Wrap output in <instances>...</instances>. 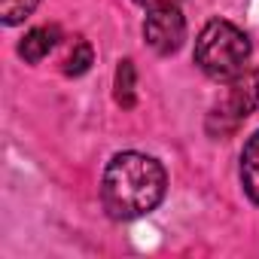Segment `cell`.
Listing matches in <instances>:
<instances>
[{
  "mask_svg": "<svg viewBox=\"0 0 259 259\" xmlns=\"http://www.w3.org/2000/svg\"><path fill=\"white\" fill-rule=\"evenodd\" d=\"M168 192L165 165L147 153H116L101 180V204L113 220H138L153 213Z\"/></svg>",
  "mask_w": 259,
  "mask_h": 259,
  "instance_id": "1",
  "label": "cell"
},
{
  "mask_svg": "<svg viewBox=\"0 0 259 259\" xmlns=\"http://www.w3.org/2000/svg\"><path fill=\"white\" fill-rule=\"evenodd\" d=\"M247 61H250V37L238 25L226 19H210L201 28L195 40V64L204 76L229 82L247 70Z\"/></svg>",
  "mask_w": 259,
  "mask_h": 259,
  "instance_id": "2",
  "label": "cell"
},
{
  "mask_svg": "<svg viewBox=\"0 0 259 259\" xmlns=\"http://www.w3.org/2000/svg\"><path fill=\"white\" fill-rule=\"evenodd\" d=\"M256 110H259V70L247 67L244 73H238L235 79L226 82L223 98L213 104V110L207 116V132L213 138H226Z\"/></svg>",
  "mask_w": 259,
  "mask_h": 259,
  "instance_id": "3",
  "label": "cell"
},
{
  "mask_svg": "<svg viewBox=\"0 0 259 259\" xmlns=\"http://www.w3.org/2000/svg\"><path fill=\"white\" fill-rule=\"evenodd\" d=\"M144 40L156 55H174L186 40V19L177 4L153 7L144 19Z\"/></svg>",
  "mask_w": 259,
  "mask_h": 259,
  "instance_id": "4",
  "label": "cell"
},
{
  "mask_svg": "<svg viewBox=\"0 0 259 259\" xmlns=\"http://www.w3.org/2000/svg\"><path fill=\"white\" fill-rule=\"evenodd\" d=\"M61 40V28L58 25H40V28H31L22 43H19V55L28 61V64H40Z\"/></svg>",
  "mask_w": 259,
  "mask_h": 259,
  "instance_id": "5",
  "label": "cell"
},
{
  "mask_svg": "<svg viewBox=\"0 0 259 259\" xmlns=\"http://www.w3.org/2000/svg\"><path fill=\"white\" fill-rule=\"evenodd\" d=\"M241 186L253 204H259V132H253L241 150Z\"/></svg>",
  "mask_w": 259,
  "mask_h": 259,
  "instance_id": "6",
  "label": "cell"
},
{
  "mask_svg": "<svg viewBox=\"0 0 259 259\" xmlns=\"http://www.w3.org/2000/svg\"><path fill=\"white\" fill-rule=\"evenodd\" d=\"M113 89H116V104L119 107H125V110L135 107V101H138V70H135V61L132 58H122L119 61Z\"/></svg>",
  "mask_w": 259,
  "mask_h": 259,
  "instance_id": "7",
  "label": "cell"
},
{
  "mask_svg": "<svg viewBox=\"0 0 259 259\" xmlns=\"http://www.w3.org/2000/svg\"><path fill=\"white\" fill-rule=\"evenodd\" d=\"M92 61H95V49H92V43L89 40H73V46H70V52H67V58H64V73L67 76H82L89 67H92Z\"/></svg>",
  "mask_w": 259,
  "mask_h": 259,
  "instance_id": "8",
  "label": "cell"
},
{
  "mask_svg": "<svg viewBox=\"0 0 259 259\" xmlns=\"http://www.w3.org/2000/svg\"><path fill=\"white\" fill-rule=\"evenodd\" d=\"M40 0H0V22L7 28L13 25H22L34 10H37Z\"/></svg>",
  "mask_w": 259,
  "mask_h": 259,
  "instance_id": "9",
  "label": "cell"
},
{
  "mask_svg": "<svg viewBox=\"0 0 259 259\" xmlns=\"http://www.w3.org/2000/svg\"><path fill=\"white\" fill-rule=\"evenodd\" d=\"M138 7L144 10H153V7H171V4H180V0H135Z\"/></svg>",
  "mask_w": 259,
  "mask_h": 259,
  "instance_id": "10",
  "label": "cell"
}]
</instances>
